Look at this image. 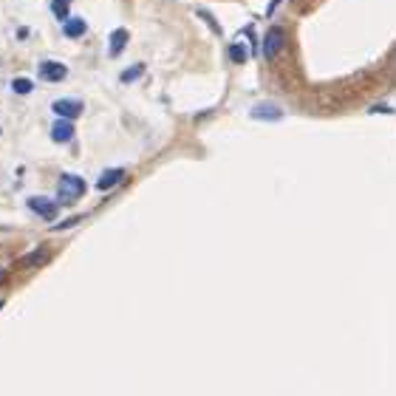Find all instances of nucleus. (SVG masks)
Segmentation results:
<instances>
[{
    "label": "nucleus",
    "mask_w": 396,
    "mask_h": 396,
    "mask_svg": "<svg viewBox=\"0 0 396 396\" xmlns=\"http://www.w3.org/2000/svg\"><path fill=\"white\" fill-rule=\"evenodd\" d=\"M74 224H79V218H68L66 224H57V229H66V227H74Z\"/></svg>",
    "instance_id": "a211bd4d"
},
{
    "label": "nucleus",
    "mask_w": 396,
    "mask_h": 396,
    "mask_svg": "<svg viewBox=\"0 0 396 396\" xmlns=\"http://www.w3.org/2000/svg\"><path fill=\"white\" fill-rule=\"evenodd\" d=\"M6 278H9V272H6V269H0V283H3Z\"/></svg>",
    "instance_id": "6ab92c4d"
},
{
    "label": "nucleus",
    "mask_w": 396,
    "mask_h": 396,
    "mask_svg": "<svg viewBox=\"0 0 396 396\" xmlns=\"http://www.w3.org/2000/svg\"><path fill=\"white\" fill-rule=\"evenodd\" d=\"M51 111L59 116V119H77L82 113V102L79 100H57L51 105Z\"/></svg>",
    "instance_id": "423d86ee"
},
{
    "label": "nucleus",
    "mask_w": 396,
    "mask_h": 396,
    "mask_svg": "<svg viewBox=\"0 0 396 396\" xmlns=\"http://www.w3.org/2000/svg\"><path fill=\"white\" fill-rule=\"evenodd\" d=\"M198 17H204V20L209 23V28H212V32H216V35H221V26L216 23V17H212L209 12H204V9H198Z\"/></svg>",
    "instance_id": "dca6fc26"
},
{
    "label": "nucleus",
    "mask_w": 396,
    "mask_h": 396,
    "mask_svg": "<svg viewBox=\"0 0 396 396\" xmlns=\"http://www.w3.org/2000/svg\"><path fill=\"white\" fill-rule=\"evenodd\" d=\"M249 113H252V119H261V122H278V119H283V108L275 105V102H261Z\"/></svg>",
    "instance_id": "39448f33"
},
{
    "label": "nucleus",
    "mask_w": 396,
    "mask_h": 396,
    "mask_svg": "<svg viewBox=\"0 0 396 396\" xmlns=\"http://www.w3.org/2000/svg\"><path fill=\"white\" fill-rule=\"evenodd\" d=\"M48 261V252L46 249H37L35 255H26L23 261H20V266H40V263H46Z\"/></svg>",
    "instance_id": "4468645a"
},
{
    "label": "nucleus",
    "mask_w": 396,
    "mask_h": 396,
    "mask_svg": "<svg viewBox=\"0 0 396 396\" xmlns=\"http://www.w3.org/2000/svg\"><path fill=\"white\" fill-rule=\"evenodd\" d=\"M28 209L37 212V216L46 218V221H54V218H57V204H54L51 198H43V196L28 198Z\"/></svg>",
    "instance_id": "20e7f679"
},
{
    "label": "nucleus",
    "mask_w": 396,
    "mask_h": 396,
    "mask_svg": "<svg viewBox=\"0 0 396 396\" xmlns=\"http://www.w3.org/2000/svg\"><path fill=\"white\" fill-rule=\"evenodd\" d=\"M125 170L122 167H113V170H105L100 178H97V190H111V187H116V185H122L125 181Z\"/></svg>",
    "instance_id": "6e6552de"
},
{
    "label": "nucleus",
    "mask_w": 396,
    "mask_h": 396,
    "mask_svg": "<svg viewBox=\"0 0 396 396\" xmlns=\"http://www.w3.org/2000/svg\"><path fill=\"white\" fill-rule=\"evenodd\" d=\"M128 40H131V32H128V28H113L111 37H108V54H111V57H119L122 51H125Z\"/></svg>",
    "instance_id": "0eeeda50"
},
{
    "label": "nucleus",
    "mask_w": 396,
    "mask_h": 396,
    "mask_svg": "<svg viewBox=\"0 0 396 396\" xmlns=\"http://www.w3.org/2000/svg\"><path fill=\"white\" fill-rule=\"evenodd\" d=\"M144 74V66H133V68H128V71H122V82H133V79H139Z\"/></svg>",
    "instance_id": "2eb2a0df"
},
{
    "label": "nucleus",
    "mask_w": 396,
    "mask_h": 396,
    "mask_svg": "<svg viewBox=\"0 0 396 396\" xmlns=\"http://www.w3.org/2000/svg\"><path fill=\"white\" fill-rule=\"evenodd\" d=\"M0 309H3V300H0Z\"/></svg>",
    "instance_id": "aec40b11"
},
{
    "label": "nucleus",
    "mask_w": 396,
    "mask_h": 396,
    "mask_svg": "<svg viewBox=\"0 0 396 396\" xmlns=\"http://www.w3.org/2000/svg\"><path fill=\"white\" fill-rule=\"evenodd\" d=\"M12 91H15V94H20V97H26V94H32V91H35V82L26 79V77H17L12 82Z\"/></svg>",
    "instance_id": "ddd939ff"
},
{
    "label": "nucleus",
    "mask_w": 396,
    "mask_h": 396,
    "mask_svg": "<svg viewBox=\"0 0 396 396\" xmlns=\"http://www.w3.org/2000/svg\"><path fill=\"white\" fill-rule=\"evenodd\" d=\"M40 77L46 79V82H63L66 77H68V68L63 66V63H57V59H46V63H40Z\"/></svg>",
    "instance_id": "7ed1b4c3"
},
{
    "label": "nucleus",
    "mask_w": 396,
    "mask_h": 396,
    "mask_svg": "<svg viewBox=\"0 0 396 396\" xmlns=\"http://www.w3.org/2000/svg\"><path fill=\"white\" fill-rule=\"evenodd\" d=\"M227 54H229V59H232L235 66H243V63H247V59H249V48L243 46V43H232Z\"/></svg>",
    "instance_id": "9b49d317"
},
{
    "label": "nucleus",
    "mask_w": 396,
    "mask_h": 396,
    "mask_svg": "<svg viewBox=\"0 0 396 396\" xmlns=\"http://www.w3.org/2000/svg\"><path fill=\"white\" fill-rule=\"evenodd\" d=\"M85 32H88V23H85L82 17H68V20H63V35H66L68 40H79Z\"/></svg>",
    "instance_id": "9d476101"
},
{
    "label": "nucleus",
    "mask_w": 396,
    "mask_h": 396,
    "mask_svg": "<svg viewBox=\"0 0 396 396\" xmlns=\"http://www.w3.org/2000/svg\"><path fill=\"white\" fill-rule=\"evenodd\" d=\"M51 139L59 142V144L71 142V139H74V125H71V119H57L54 128H51Z\"/></svg>",
    "instance_id": "1a4fd4ad"
},
{
    "label": "nucleus",
    "mask_w": 396,
    "mask_h": 396,
    "mask_svg": "<svg viewBox=\"0 0 396 396\" xmlns=\"http://www.w3.org/2000/svg\"><path fill=\"white\" fill-rule=\"evenodd\" d=\"M68 12H71V0H51V15L57 20H68Z\"/></svg>",
    "instance_id": "f8f14e48"
},
{
    "label": "nucleus",
    "mask_w": 396,
    "mask_h": 396,
    "mask_svg": "<svg viewBox=\"0 0 396 396\" xmlns=\"http://www.w3.org/2000/svg\"><path fill=\"white\" fill-rule=\"evenodd\" d=\"M278 3H281V0H272V3L266 6V17H269V15H275V9H278Z\"/></svg>",
    "instance_id": "f3484780"
},
{
    "label": "nucleus",
    "mask_w": 396,
    "mask_h": 396,
    "mask_svg": "<svg viewBox=\"0 0 396 396\" xmlns=\"http://www.w3.org/2000/svg\"><path fill=\"white\" fill-rule=\"evenodd\" d=\"M57 193H59V198H63L66 204H71V201H77V198L85 196V181L79 176H74V173H66V176H59Z\"/></svg>",
    "instance_id": "f03ea898"
},
{
    "label": "nucleus",
    "mask_w": 396,
    "mask_h": 396,
    "mask_svg": "<svg viewBox=\"0 0 396 396\" xmlns=\"http://www.w3.org/2000/svg\"><path fill=\"white\" fill-rule=\"evenodd\" d=\"M283 48H286V28L283 26H269V32L263 35V43H261V54L266 59H275Z\"/></svg>",
    "instance_id": "f257e3e1"
}]
</instances>
